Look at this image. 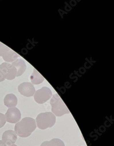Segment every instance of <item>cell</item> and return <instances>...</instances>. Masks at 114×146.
Segmentation results:
<instances>
[{"label": "cell", "instance_id": "obj_1", "mask_svg": "<svg viewBox=\"0 0 114 146\" xmlns=\"http://www.w3.org/2000/svg\"><path fill=\"white\" fill-rule=\"evenodd\" d=\"M36 127L37 125L34 119L30 117H25L16 123L15 132L20 137H28L36 129Z\"/></svg>", "mask_w": 114, "mask_h": 146}, {"label": "cell", "instance_id": "obj_2", "mask_svg": "<svg viewBox=\"0 0 114 146\" xmlns=\"http://www.w3.org/2000/svg\"><path fill=\"white\" fill-rule=\"evenodd\" d=\"M50 103L52 107V112L55 116L61 117L70 113L67 107L57 94L52 96Z\"/></svg>", "mask_w": 114, "mask_h": 146}, {"label": "cell", "instance_id": "obj_3", "mask_svg": "<svg viewBox=\"0 0 114 146\" xmlns=\"http://www.w3.org/2000/svg\"><path fill=\"white\" fill-rule=\"evenodd\" d=\"M37 127L42 130L54 126L56 123V117L51 112L41 113L36 119Z\"/></svg>", "mask_w": 114, "mask_h": 146}, {"label": "cell", "instance_id": "obj_4", "mask_svg": "<svg viewBox=\"0 0 114 146\" xmlns=\"http://www.w3.org/2000/svg\"><path fill=\"white\" fill-rule=\"evenodd\" d=\"M0 56L2 57L6 63H12L17 59L19 56L10 48L0 42Z\"/></svg>", "mask_w": 114, "mask_h": 146}, {"label": "cell", "instance_id": "obj_5", "mask_svg": "<svg viewBox=\"0 0 114 146\" xmlns=\"http://www.w3.org/2000/svg\"><path fill=\"white\" fill-rule=\"evenodd\" d=\"M52 96V92L49 88L43 87L38 90L34 94V100L39 104H43Z\"/></svg>", "mask_w": 114, "mask_h": 146}, {"label": "cell", "instance_id": "obj_6", "mask_svg": "<svg viewBox=\"0 0 114 146\" xmlns=\"http://www.w3.org/2000/svg\"><path fill=\"white\" fill-rule=\"evenodd\" d=\"M0 66L5 79L11 80L15 79L17 75V69L11 64L4 62L0 64Z\"/></svg>", "mask_w": 114, "mask_h": 146}, {"label": "cell", "instance_id": "obj_7", "mask_svg": "<svg viewBox=\"0 0 114 146\" xmlns=\"http://www.w3.org/2000/svg\"><path fill=\"white\" fill-rule=\"evenodd\" d=\"M6 121L11 123H17L21 118L20 111L16 107L11 108L8 109L5 115Z\"/></svg>", "mask_w": 114, "mask_h": 146}, {"label": "cell", "instance_id": "obj_8", "mask_svg": "<svg viewBox=\"0 0 114 146\" xmlns=\"http://www.w3.org/2000/svg\"><path fill=\"white\" fill-rule=\"evenodd\" d=\"M18 90L20 94L27 97L33 96L36 92L34 85L29 82H24L18 86Z\"/></svg>", "mask_w": 114, "mask_h": 146}, {"label": "cell", "instance_id": "obj_9", "mask_svg": "<svg viewBox=\"0 0 114 146\" xmlns=\"http://www.w3.org/2000/svg\"><path fill=\"white\" fill-rule=\"evenodd\" d=\"M17 138V136L14 131L8 130L4 132L2 136V141L7 146L14 144Z\"/></svg>", "mask_w": 114, "mask_h": 146}, {"label": "cell", "instance_id": "obj_10", "mask_svg": "<svg viewBox=\"0 0 114 146\" xmlns=\"http://www.w3.org/2000/svg\"><path fill=\"white\" fill-rule=\"evenodd\" d=\"M17 69L16 77L20 76L23 74L27 69V65L25 62L22 59H17L11 63Z\"/></svg>", "mask_w": 114, "mask_h": 146}, {"label": "cell", "instance_id": "obj_11", "mask_svg": "<svg viewBox=\"0 0 114 146\" xmlns=\"http://www.w3.org/2000/svg\"><path fill=\"white\" fill-rule=\"evenodd\" d=\"M17 102L18 100L17 97L13 94H7L4 100L5 105L9 108L16 107Z\"/></svg>", "mask_w": 114, "mask_h": 146}, {"label": "cell", "instance_id": "obj_12", "mask_svg": "<svg viewBox=\"0 0 114 146\" xmlns=\"http://www.w3.org/2000/svg\"><path fill=\"white\" fill-rule=\"evenodd\" d=\"M30 80L32 84L37 85L43 83L44 80V78L34 68V72L31 75Z\"/></svg>", "mask_w": 114, "mask_h": 146}, {"label": "cell", "instance_id": "obj_13", "mask_svg": "<svg viewBox=\"0 0 114 146\" xmlns=\"http://www.w3.org/2000/svg\"><path fill=\"white\" fill-rule=\"evenodd\" d=\"M47 146H65L63 141L58 138H54L47 141Z\"/></svg>", "mask_w": 114, "mask_h": 146}, {"label": "cell", "instance_id": "obj_14", "mask_svg": "<svg viewBox=\"0 0 114 146\" xmlns=\"http://www.w3.org/2000/svg\"><path fill=\"white\" fill-rule=\"evenodd\" d=\"M6 122L7 121L5 115L2 113H0V128H1L4 126Z\"/></svg>", "mask_w": 114, "mask_h": 146}, {"label": "cell", "instance_id": "obj_15", "mask_svg": "<svg viewBox=\"0 0 114 146\" xmlns=\"http://www.w3.org/2000/svg\"><path fill=\"white\" fill-rule=\"evenodd\" d=\"M5 80V78L4 75L3 74L2 70H1V66H0V82L4 81Z\"/></svg>", "mask_w": 114, "mask_h": 146}, {"label": "cell", "instance_id": "obj_16", "mask_svg": "<svg viewBox=\"0 0 114 146\" xmlns=\"http://www.w3.org/2000/svg\"><path fill=\"white\" fill-rule=\"evenodd\" d=\"M0 146H7L2 140H0Z\"/></svg>", "mask_w": 114, "mask_h": 146}, {"label": "cell", "instance_id": "obj_17", "mask_svg": "<svg viewBox=\"0 0 114 146\" xmlns=\"http://www.w3.org/2000/svg\"><path fill=\"white\" fill-rule=\"evenodd\" d=\"M47 141H45L42 143L40 146H47Z\"/></svg>", "mask_w": 114, "mask_h": 146}, {"label": "cell", "instance_id": "obj_18", "mask_svg": "<svg viewBox=\"0 0 114 146\" xmlns=\"http://www.w3.org/2000/svg\"><path fill=\"white\" fill-rule=\"evenodd\" d=\"M17 146V145H15V144H12V145H11V146Z\"/></svg>", "mask_w": 114, "mask_h": 146}]
</instances>
